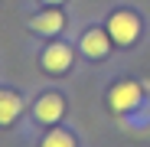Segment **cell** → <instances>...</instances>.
Masks as SVG:
<instances>
[{"label":"cell","mask_w":150,"mask_h":147,"mask_svg":"<svg viewBox=\"0 0 150 147\" xmlns=\"http://www.w3.org/2000/svg\"><path fill=\"white\" fill-rule=\"evenodd\" d=\"M140 98H144V88H140L137 82H117V85L111 88V108L124 114V111L137 108Z\"/></svg>","instance_id":"obj_2"},{"label":"cell","mask_w":150,"mask_h":147,"mask_svg":"<svg viewBox=\"0 0 150 147\" xmlns=\"http://www.w3.org/2000/svg\"><path fill=\"white\" fill-rule=\"evenodd\" d=\"M42 65H46V72H69L72 69V49L65 43H52L42 53Z\"/></svg>","instance_id":"obj_3"},{"label":"cell","mask_w":150,"mask_h":147,"mask_svg":"<svg viewBox=\"0 0 150 147\" xmlns=\"http://www.w3.org/2000/svg\"><path fill=\"white\" fill-rule=\"evenodd\" d=\"M46 4H52V7H59V4H62V0H46Z\"/></svg>","instance_id":"obj_9"},{"label":"cell","mask_w":150,"mask_h":147,"mask_svg":"<svg viewBox=\"0 0 150 147\" xmlns=\"http://www.w3.org/2000/svg\"><path fill=\"white\" fill-rule=\"evenodd\" d=\"M108 49H111V36H108L105 30H88V33L82 36V53H85L88 59L108 56Z\"/></svg>","instance_id":"obj_4"},{"label":"cell","mask_w":150,"mask_h":147,"mask_svg":"<svg viewBox=\"0 0 150 147\" xmlns=\"http://www.w3.org/2000/svg\"><path fill=\"white\" fill-rule=\"evenodd\" d=\"M30 26H33L36 33H59V30L65 26V16H62L59 10H46V13H39V16L30 20Z\"/></svg>","instance_id":"obj_7"},{"label":"cell","mask_w":150,"mask_h":147,"mask_svg":"<svg viewBox=\"0 0 150 147\" xmlns=\"http://www.w3.org/2000/svg\"><path fill=\"white\" fill-rule=\"evenodd\" d=\"M42 147H75V137L65 134V131H49L46 141H42Z\"/></svg>","instance_id":"obj_8"},{"label":"cell","mask_w":150,"mask_h":147,"mask_svg":"<svg viewBox=\"0 0 150 147\" xmlns=\"http://www.w3.org/2000/svg\"><path fill=\"white\" fill-rule=\"evenodd\" d=\"M23 111V98L10 88H0V124H13Z\"/></svg>","instance_id":"obj_6"},{"label":"cell","mask_w":150,"mask_h":147,"mask_svg":"<svg viewBox=\"0 0 150 147\" xmlns=\"http://www.w3.org/2000/svg\"><path fill=\"white\" fill-rule=\"evenodd\" d=\"M137 33H140V20H137V13H131V10H117V13L108 20V36H111L117 46H131V43L137 39Z\"/></svg>","instance_id":"obj_1"},{"label":"cell","mask_w":150,"mask_h":147,"mask_svg":"<svg viewBox=\"0 0 150 147\" xmlns=\"http://www.w3.org/2000/svg\"><path fill=\"white\" fill-rule=\"evenodd\" d=\"M65 111V102L59 95H42L39 102H36V118L42 121V124H52V121H59Z\"/></svg>","instance_id":"obj_5"}]
</instances>
